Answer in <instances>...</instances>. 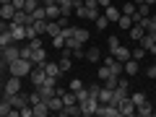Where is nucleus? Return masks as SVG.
Masks as SVG:
<instances>
[{
    "mask_svg": "<svg viewBox=\"0 0 156 117\" xmlns=\"http://www.w3.org/2000/svg\"><path fill=\"white\" fill-rule=\"evenodd\" d=\"M34 62L26 60V57H18V60H13L11 65H8V70H11V76H18V78H29V73H31Z\"/></svg>",
    "mask_w": 156,
    "mask_h": 117,
    "instance_id": "1",
    "label": "nucleus"
},
{
    "mask_svg": "<svg viewBox=\"0 0 156 117\" xmlns=\"http://www.w3.org/2000/svg\"><path fill=\"white\" fill-rule=\"evenodd\" d=\"M140 47H143L146 52H151V55H156V31H146L143 39L138 42Z\"/></svg>",
    "mask_w": 156,
    "mask_h": 117,
    "instance_id": "2",
    "label": "nucleus"
},
{
    "mask_svg": "<svg viewBox=\"0 0 156 117\" xmlns=\"http://www.w3.org/2000/svg\"><path fill=\"white\" fill-rule=\"evenodd\" d=\"M44 78H47V73H44V68H42V65H34V68H31V73H29V81L34 83V89H39V86L44 83Z\"/></svg>",
    "mask_w": 156,
    "mask_h": 117,
    "instance_id": "3",
    "label": "nucleus"
},
{
    "mask_svg": "<svg viewBox=\"0 0 156 117\" xmlns=\"http://www.w3.org/2000/svg\"><path fill=\"white\" fill-rule=\"evenodd\" d=\"M21 91V78L18 76H11L5 81V86H3V96H11V94H18Z\"/></svg>",
    "mask_w": 156,
    "mask_h": 117,
    "instance_id": "4",
    "label": "nucleus"
},
{
    "mask_svg": "<svg viewBox=\"0 0 156 117\" xmlns=\"http://www.w3.org/2000/svg\"><path fill=\"white\" fill-rule=\"evenodd\" d=\"M18 57H21V47H18L16 42H13V44H8V47H3V60H5L8 65H11L13 60H18Z\"/></svg>",
    "mask_w": 156,
    "mask_h": 117,
    "instance_id": "5",
    "label": "nucleus"
},
{
    "mask_svg": "<svg viewBox=\"0 0 156 117\" xmlns=\"http://www.w3.org/2000/svg\"><path fill=\"white\" fill-rule=\"evenodd\" d=\"M122 73H125V76H130V78L138 76V73H140V60H135V57L125 60V62H122Z\"/></svg>",
    "mask_w": 156,
    "mask_h": 117,
    "instance_id": "6",
    "label": "nucleus"
},
{
    "mask_svg": "<svg viewBox=\"0 0 156 117\" xmlns=\"http://www.w3.org/2000/svg\"><path fill=\"white\" fill-rule=\"evenodd\" d=\"M11 37H13V42H16V44H21L23 39H26V26H21V23H13V21H11Z\"/></svg>",
    "mask_w": 156,
    "mask_h": 117,
    "instance_id": "7",
    "label": "nucleus"
},
{
    "mask_svg": "<svg viewBox=\"0 0 156 117\" xmlns=\"http://www.w3.org/2000/svg\"><path fill=\"white\" fill-rule=\"evenodd\" d=\"M117 107H120V117H133V115H135V104H133L130 96H128V99H122Z\"/></svg>",
    "mask_w": 156,
    "mask_h": 117,
    "instance_id": "8",
    "label": "nucleus"
},
{
    "mask_svg": "<svg viewBox=\"0 0 156 117\" xmlns=\"http://www.w3.org/2000/svg\"><path fill=\"white\" fill-rule=\"evenodd\" d=\"M112 55L117 57V60L120 62H125V60H130V57H133V50H128V47H122V44H117V47H112Z\"/></svg>",
    "mask_w": 156,
    "mask_h": 117,
    "instance_id": "9",
    "label": "nucleus"
},
{
    "mask_svg": "<svg viewBox=\"0 0 156 117\" xmlns=\"http://www.w3.org/2000/svg\"><path fill=\"white\" fill-rule=\"evenodd\" d=\"M135 115H140V117H151V115H156L154 101H148V99H146L143 104H138V107H135Z\"/></svg>",
    "mask_w": 156,
    "mask_h": 117,
    "instance_id": "10",
    "label": "nucleus"
},
{
    "mask_svg": "<svg viewBox=\"0 0 156 117\" xmlns=\"http://www.w3.org/2000/svg\"><path fill=\"white\" fill-rule=\"evenodd\" d=\"M96 107H99V99H86L81 101V115H96Z\"/></svg>",
    "mask_w": 156,
    "mask_h": 117,
    "instance_id": "11",
    "label": "nucleus"
},
{
    "mask_svg": "<svg viewBox=\"0 0 156 117\" xmlns=\"http://www.w3.org/2000/svg\"><path fill=\"white\" fill-rule=\"evenodd\" d=\"M44 13H47V21H57V18L62 16V11H60L57 3H47V5H44Z\"/></svg>",
    "mask_w": 156,
    "mask_h": 117,
    "instance_id": "12",
    "label": "nucleus"
},
{
    "mask_svg": "<svg viewBox=\"0 0 156 117\" xmlns=\"http://www.w3.org/2000/svg\"><path fill=\"white\" fill-rule=\"evenodd\" d=\"M78 115H81V104H65L57 112V117H78Z\"/></svg>",
    "mask_w": 156,
    "mask_h": 117,
    "instance_id": "13",
    "label": "nucleus"
},
{
    "mask_svg": "<svg viewBox=\"0 0 156 117\" xmlns=\"http://www.w3.org/2000/svg\"><path fill=\"white\" fill-rule=\"evenodd\" d=\"M104 16H107V21H109V23H117L122 13H120V8H117V5H112V3H109V5L104 8Z\"/></svg>",
    "mask_w": 156,
    "mask_h": 117,
    "instance_id": "14",
    "label": "nucleus"
},
{
    "mask_svg": "<svg viewBox=\"0 0 156 117\" xmlns=\"http://www.w3.org/2000/svg\"><path fill=\"white\" fill-rule=\"evenodd\" d=\"M13 23H21V26H29V23H34V16L26 11H16V16H13Z\"/></svg>",
    "mask_w": 156,
    "mask_h": 117,
    "instance_id": "15",
    "label": "nucleus"
},
{
    "mask_svg": "<svg viewBox=\"0 0 156 117\" xmlns=\"http://www.w3.org/2000/svg\"><path fill=\"white\" fill-rule=\"evenodd\" d=\"M34 107V117H47V115H52L50 112V107H47V101L44 99H39L37 104H31Z\"/></svg>",
    "mask_w": 156,
    "mask_h": 117,
    "instance_id": "16",
    "label": "nucleus"
},
{
    "mask_svg": "<svg viewBox=\"0 0 156 117\" xmlns=\"http://www.w3.org/2000/svg\"><path fill=\"white\" fill-rule=\"evenodd\" d=\"M42 68H44V73H47V76H52V78H60V76H62V70H60L57 62H50V60H47V62H42Z\"/></svg>",
    "mask_w": 156,
    "mask_h": 117,
    "instance_id": "17",
    "label": "nucleus"
},
{
    "mask_svg": "<svg viewBox=\"0 0 156 117\" xmlns=\"http://www.w3.org/2000/svg\"><path fill=\"white\" fill-rule=\"evenodd\" d=\"M13 16H16V8H13V3L0 5V18H3V21H13Z\"/></svg>",
    "mask_w": 156,
    "mask_h": 117,
    "instance_id": "18",
    "label": "nucleus"
},
{
    "mask_svg": "<svg viewBox=\"0 0 156 117\" xmlns=\"http://www.w3.org/2000/svg\"><path fill=\"white\" fill-rule=\"evenodd\" d=\"M31 62H34V65H42V62H47V52H44V47H34V52H31Z\"/></svg>",
    "mask_w": 156,
    "mask_h": 117,
    "instance_id": "19",
    "label": "nucleus"
},
{
    "mask_svg": "<svg viewBox=\"0 0 156 117\" xmlns=\"http://www.w3.org/2000/svg\"><path fill=\"white\" fill-rule=\"evenodd\" d=\"M143 34H146V29L140 26V23H133V26H130V39H133V42H140Z\"/></svg>",
    "mask_w": 156,
    "mask_h": 117,
    "instance_id": "20",
    "label": "nucleus"
},
{
    "mask_svg": "<svg viewBox=\"0 0 156 117\" xmlns=\"http://www.w3.org/2000/svg\"><path fill=\"white\" fill-rule=\"evenodd\" d=\"M57 5H60L62 16H70V13H73V8H76V0H57Z\"/></svg>",
    "mask_w": 156,
    "mask_h": 117,
    "instance_id": "21",
    "label": "nucleus"
},
{
    "mask_svg": "<svg viewBox=\"0 0 156 117\" xmlns=\"http://www.w3.org/2000/svg\"><path fill=\"white\" fill-rule=\"evenodd\" d=\"M86 60H89V62H101L99 47H89V50H86Z\"/></svg>",
    "mask_w": 156,
    "mask_h": 117,
    "instance_id": "22",
    "label": "nucleus"
},
{
    "mask_svg": "<svg viewBox=\"0 0 156 117\" xmlns=\"http://www.w3.org/2000/svg\"><path fill=\"white\" fill-rule=\"evenodd\" d=\"M107 101H112V89L101 86V89H99V104H107Z\"/></svg>",
    "mask_w": 156,
    "mask_h": 117,
    "instance_id": "23",
    "label": "nucleus"
},
{
    "mask_svg": "<svg viewBox=\"0 0 156 117\" xmlns=\"http://www.w3.org/2000/svg\"><path fill=\"white\" fill-rule=\"evenodd\" d=\"M120 13H125V16H133V13H135V0L122 3V5H120Z\"/></svg>",
    "mask_w": 156,
    "mask_h": 117,
    "instance_id": "24",
    "label": "nucleus"
},
{
    "mask_svg": "<svg viewBox=\"0 0 156 117\" xmlns=\"http://www.w3.org/2000/svg\"><path fill=\"white\" fill-rule=\"evenodd\" d=\"M8 44H13L11 29H8V31H0V50H3V47H8Z\"/></svg>",
    "mask_w": 156,
    "mask_h": 117,
    "instance_id": "25",
    "label": "nucleus"
},
{
    "mask_svg": "<svg viewBox=\"0 0 156 117\" xmlns=\"http://www.w3.org/2000/svg\"><path fill=\"white\" fill-rule=\"evenodd\" d=\"M73 37H76L81 44H86V42H89V31H86V29H81V26H76V34H73Z\"/></svg>",
    "mask_w": 156,
    "mask_h": 117,
    "instance_id": "26",
    "label": "nucleus"
},
{
    "mask_svg": "<svg viewBox=\"0 0 156 117\" xmlns=\"http://www.w3.org/2000/svg\"><path fill=\"white\" fill-rule=\"evenodd\" d=\"M60 23L57 21H47V34H50V37H57V34H60Z\"/></svg>",
    "mask_w": 156,
    "mask_h": 117,
    "instance_id": "27",
    "label": "nucleus"
},
{
    "mask_svg": "<svg viewBox=\"0 0 156 117\" xmlns=\"http://www.w3.org/2000/svg\"><path fill=\"white\" fill-rule=\"evenodd\" d=\"M117 26H120V29H128V31H130V26H133V18L122 13V16H120V21H117Z\"/></svg>",
    "mask_w": 156,
    "mask_h": 117,
    "instance_id": "28",
    "label": "nucleus"
},
{
    "mask_svg": "<svg viewBox=\"0 0 156 117\" xmlns=\"http://www.w3.org/2000/svg\"><path fill=\"white\" fill-rule=\"evenodd\" d=\"M39 5H42L39 0H26V3H23V11H26V13H34Z\"/></svg>",
    "mask_w": 156,
    "mask_h": 117,
    "instance_id": "29",
    "label": "nucleus"
},
{
    "mask_svg": "<svg viewBox=\"0 0 156 117\" xmlns=\"http://www.w3.org/2000/svg\"><path fill=\"white\" fill-rule=\"evenodd\" d=\"M117 81H120V76H109V78H104L101 83H104L107 89H117Z\"/></svg>",
    "mask_w": 156,
    "mask_h": 117,
    "instance_id": "30",
    "label": "nucleus"
},
{
    "mask_svg": "<svg viewBox=\"0 0 156 117\" xmlns=\"http://www.w3.org/2000/svg\"><path fill=\"white\" fill-rule=\"evenodd\" d=\"M130 99H133V104L138 107V104H143V101H146V94H143V91H135V94H130Z\"/></svg>",
    "mask_w": 156,
    "mask_h": 117,
    "instance_id": "31",
    "label": "nucleus"
},
{
    "mask_svg": "<svg viewBox=\"0 0 156 117\" xmlns=\"http://www.w3.org/2000/svg\"><path fill=\"white\" fill-rule=\"evenodd\" d=\"M68 89H70L73 94H76V91H81V89H83V81H81V78H73V81H70V86H68Z\"/></svg>",
    "mask_w": 156,
    "mask_h": 117,
    "instance_id": "32",
    "label": "nucleus"
},
{
    "mask_svg": "<svg viewBox=\"0 0 156 117\" xmlns=\"http://www.w3.org/2000/svg\"><path fill=\"white\" fill-rule=\"evenodd\" d=\"M96 26H99V29H107V26H109V21H107V16H104V13H101V16H96Z\"/></svg>",
    "mask_w": 156,
    "mask_h": 117,
    "instance_id": "33",
    "label": "nucleus"
},
{
    "mask_svg": "<svg viewBox=\"0 0 156 117\" xmlns=\"http://www.w3.org/2000/svg\"><path fill=\"white\" fill-rule=\"evenodd\" d=\"M39 37V34H37V29H34V23H29V26H26V42H29V39H37Z\"/></svg>",
    "mask_w": 156,
    "mask_h": 117,
    "instance_id": "34",
    "label": "nucleus"
},
{
    "mask_svg": "<svg viewBox=\"0 0 156 117\" xmlns=\"http://www.w3.org/2000/svg\"><path fill=\"white\" fill-rule=\"evenodd\" d=\"M52 47H57V50H62V47H65V39H62L60 34H57V37H52Z\"/></svg>",
    "mask_w": 156,
    "mask_h": 117,
    "instance_id": "35",
    "label": "nucleus"
},
{
    "mask_svg": "<svg viewBox=\"0 0 156 117\" xmlns=\"http://www.w3.org/2000/svg\"><path fill=\"white\" fill-rule=\"evenodd\" d=\"M133 57H135V60H143V57H146V50H143V47H135V50H133Z\"/></svg>",
    "mask_w": 156,
    "mask_h": 117,
    "instance_id": "36",
    "label": "nucleus"
},
{
    "mask_svg": "<svg viewBox=\"0 0 156 117\" xmlns=\"http://www.w3.org/2000/svg\"><path fill=\"white\" fill-rule=\"evenodd\" d=\"M109 76H112V73H109V68H107V65L99 68V81H104V78H109Z\"/></svg>",
    "mask_w": 156,
    "mask_h": 117,
    "instance_id": "37",
    "label": "nucleus"
},
{
    "mask_svg": "<svg viewBox=\"0 0 156 117\" xmlns=\"http://www.w3.org/2000/svg\"><path fill=\"white\" fill-rule=\"evenodd\" d=\"M39 99H42V96H39V91H31V94H29V104H37Z\"/></svg>",
    "mask_w": 156,
    "mask_h": 117,
    "instance_id": "38",
    "label": "nucleus"
},
{
    "mask_svg": "<svg viewBox=\"0 0 156 117\" xmlns=\"http://www.w3.org/2000/svg\"><path fill=\"white\" fill-rule=\"evenodd\" d=\"M146 76H148V78H156V62H154L151 68H146Z\"/></svg>",
    "mask_w": 156,
    "mask_h": 117,
    "instance_id": "39",
    "label": "nucleus"
},
{
    "mask_svg": "<svg viewBox=\"0 0 156 117\" xmlns=\"http://www.w3.org/2000/svg\"><path fill=\"white\" fill-rule=\"evenodd\" d=\"M83 5H89V8H96V11H99V0H83Z\"/></svg>",
    "mask_w": 156,
    "mask_h": 117,
    "instance_id": "40",
    "label": "nucleus"
},
{
    "mask_svg": "<svg viewBox=\"0 0 156 117\" xmlns=\"http://www.w3.org/2000/svg\"><path fill=\"white\" fill-rule=\"evenodd\" d=\"M107 44H109V50H112V47L120 44V39H117V37H109V39H107Z\"/></svg>",
    "mask_w": 156,
    "mask_h": 117,
    "instance_id": "41",
    "label": "nucleus"
},
{
    "mask_svg": "<svg viewBox=\"0 0 156 117\" xmlns=\"http://www.w3.org/2000/svg\"><path fill=\"white\" fill-rule=\"evenodd\" d=\"M109 5V0H99V8H107Z\"/></svg>",
    "mask_w": 156,
    "mask_h": 117,
    "instance_id": "42",
    "label": "nucleus"
},
{
    "mask_svg": "<svg viewBox=\"0 0 156 117\" xmlns=\"http://www.w3.org/2000/svg\"><path fill=\"white\" fill-rule=\"evenodd\" d=\"M143 3H148V5H156V0H143Z\"/></svg>",
    "mask_w": 156,
    "mask_h": 117,
    "instance_id": "43",
    "label": "nucleus"
},
{
    "mask_svg": "<svg viewBox=\"0 0 156 117\" xmlns=\"http://www.w3.org/2000/svg\"><path fill=\"white\" fill-rule=\"evenodd\" d=\"M151 21H154V23H156V11H154V13H151Z\"/></svg>",
    "mask_w": 156,
    "mask_h": 117,
    "instance_id": "44",
    "label": "nucleus"
},
{
    "mask_svg": "<svg viewBox=\"0 0 156 117\" xmlns=\"http://www.w3.org/2000/svg\"><path fill=\"white\" fill-rule=\"evenodd\" d=\"M5 3H11V0H0V5H5Z\"/></svg>",
    "mask_w": 156,
    "mask_h": 117,
    "instance_id": "45",
    "label": "nucleus"
},
{
    "mask_svg": "<svg viewBox=\"0 0 156 117\" xmlns=\"http://www.w3.org/2000/svg\"><path fill=\"white\" fill-rule=\"evenodd\" d=\"M0 96H3V86H0Z\"/></svg>",
    "mask_w": 156,
    "mask_h": 117,
    "instance_id": "46",
    "label": "nucleus"
},
{
    "mask_svg": "<svg viewBox=\"0 0 156 117\" xmlns=\"http://www.w3.org/2000/svg\"><path fill=\"white\" fill-rule=\"evenodd\" d=\"M0 57H3V50H0Z\"/></svg>",
    "mask_w": 156,
    "mask_h": 117,
    "instance_id": "47",
    "label": "nucleus"
},
{
    "mask_svg": "<svg viewBox=\"0 0 156 117\" xmlns=\"http://www.w3.org/2000/svg\"><path fill=\"white\" fill-rule=\"evenodd\" d=\"M154 107H156V99H154Z\"/></svg>",
    "mask_w": 156,
    "mask_h": 117,
    "instance_id": "48",
    "label": "nucleus"
},
{
    "mask_svg": "<svg viewBox=\"0 0 156 117\" xmlns=\"http://www.w3.org/2000/svg\"><path fill=\"white\" fill-rule=\"evenodd\" d=\"M52 3H57V0H52Z\"/></svg>",
    "mask_w": 156,
    "mask_h": 117,
    "instance_id": "49",
    "label": "nucleus"
}]
</instances>
